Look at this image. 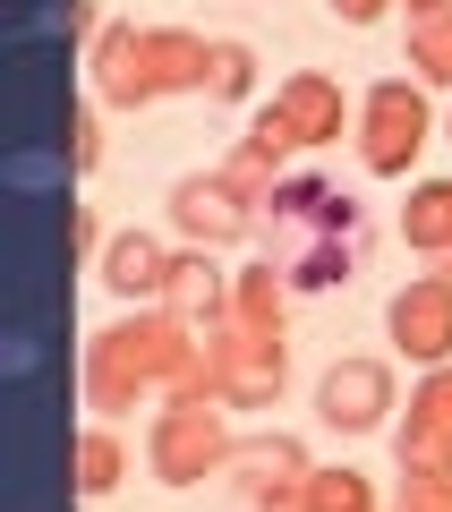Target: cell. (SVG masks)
<instances>
[{
	"instance_id": "6da1fadb",
	"label": "cell",
	"mask_w": 452,
	"mask_h": 512,
	"mask_svg": "<svg viewBox=\"0 0 452 512\" xmlns=\"http://www.w3.org/2000/svg\"><path fill=\"white\" fill-rule=\"evenodd\" d=\"M256 248L282 265V282L299 299L342 291V282L367 265V205L350 197V188L316 180V171H290V180L265 197V214H256Z\"/></svg>"
},
{
	"instance_id": "7a4b0ae2",
	"label": "cell",
	"mask_w": 452,
	"mask_h": 512,
	"mask_svg": "<svg viewBox=\"0 0 452 512\" xmlns=\"http://www.w3.org/2000/svg\"><path fill=\"white\" fill-rule=\"evenodd\" d=\"M77 384H86L94 419H120L137 402H171V393H214V376H205V333H188L171 308H137V316H120V325H103L86 342Z\"/></svg>"
},
{
	"instance_id": "3957f363",
	"label": "cell",
	"mask_w": 452,
	"mask_h": 512,
	"mask_svg": "<svg viewBox=\"0 0 452 512\" xmlns=\"http://www.w3.org/2000/svg\"><path fill=\"white\" fill-rule=\"evenodd\" d=\"M86 94L103 111H145L171 94H214V43L197 26H103L86 52Z\"/></svg>"
},
{
	"instance_id": "277c9868",
	"label": "cell",
	"mask_w": 452,
	"mask_h": 512,
	"mask_svg": "<svg viewBox=\"0 0 452 512\" xmlns=\"http://www.w3.org/2000/svg\"><path fill=\"white\" fill-rule=\"evenodd\" d=\"M231 453H239V436L214 393H171L154 410V427H145V470L163 487H205V478L231 470Z\"/></svg>"
},
{
	"instance_id": "5b68a950",
	"label": "cell",
	"mask_w": 452,
	"mask_h": 512,
	"mask_svg": "<svg viewBox=\"0 0 452 512\" xmlns=\"http://www.w3.org/2000/svg\"><path fill=\"white\" fill-rule=\"evenodd\" d=\"M435 86H418V77H376V86L359 94V171L367 180H410L418 154H427L435 137Z\"/></svg>"
},
{
	"instance_id": "8992f818",
	"label": "cell",
	"mask_w": 452,
	"mask_h": 512,
	"mask_svg": "<svg viewBox=\"0 0 452 512\" xmlns=\"http://www.w3.org/2000/svg\"><path fill=\"white\" fill-rule=\"evenodd\" d=\"M205 376H214L222 410H273L290 384V342L282 333H248V325H214L205 333Z\"/></svg>"
},
{
	"instance_id": "52a82bcc",
	"label": "cell",
	"mask_w": 452,
	"mask_h": 512,
	"mask_svg": "<svg viewBox=\"0 0 452 512\" xmlns=\"http://www.w3.org/2000/svg\"><path fill=\"white\" fill-rule=\"evenodd\" d=\"M384 333L410 367H452V274H410L384 299Z\"/></svg>"
},
{
	"instance_id": "ba28073f",
	"label": "cell",
	"mask_w": 452,
	"mask_h": 512,
	"mask_svg": "<svg viewBox=\"0 0 452 512\" xmlns=\"http://www.w3.org/2000/svg\"><path fill=\"white\" fill-rule=\"evenodd\" d=\"M393 410H401V393H393L384 359H333L325 384H316V419L333 436H376V427H393Z\"/></svg>"
},
{
	"instance_id": "9c48e42d",
	"label": "cell",
	"mask_w": 452,
	"mask_h": 512,
	"mask_svg": "<svg viewBox=\"0 0 452 512\" xmlns=\"http://www.w3.org/2000/svg\"><path fill=\"white\" fill-rule=\"evenodd\" d=\"M171 231H180V248H239V239H256V205H239L231 188H222V171H188V180H171Z\"/></svg>"
},
{
	"instance_id": "30bf717a",
	"label": "cell",
	"mask_w": 452,
	"mask_h": 512,
	"mask_svg": "<svg viewBox=\"0 0 452 512\" xmlns=\"http://www.w3.org/2000/svg\"><path fill=\"white\" fill-rule=\"evenodd\" d=\"M273 128H282L290 146H333L359 111H350V94H342V77H325V69H290L282 86H273V103H256Z\"/></svg>"
},
{
	"instance_id": "8fae6325",
	"label": "cell",
	"mask_w": 452,
	"mask_h": 512,
	"mask_svg": "<svg viewBox=\"0 0 452 512\" xmlns=\"http://www.w3.org/2000/svg\"><path fill=\"white\" fill-rule=\"evenodd\" d=\"M393 461L427 470V478H452V367H427L410 384V410L393 419Z\"/></svg>"
},
{
	"instance_id": "7c38bea8",
	"label": "cell",
	"mask_w": 452,
	"mask_h": 512,
	"mask_svg": "<svg viewBox=\"0 0 452 512\" xmlns=\"http://www.w3.org/2000/svg\"><path fill=\"white\" fill-rule=\"evenodd\" d=\"M154 308H171L188 333L231 325V274H222V248H171V282Z\"/></svg>"
},
{
	"instance_id": "4fadbf2b",
	"label": "cell",
	"mask_w": 452,
	"mask_h": 512,
	"mask_svg": "<svg viewBox=\"0 0 452 512\" xmlns=\"http://www.w3.org/2000/svg\"><path fill=\"white\" fill-rule=\"evenodd\" d=\"M316 478V461H308V444L299 436H282V427H273V436H239V453H231V487L248 495H282V487H308Z\"/></svg>"
},
{
	"instance_id": "5bb4252c",
	"label": "cell",
	"mask_w": 452,
	"mask_h": 512,
	"mask_svg": "<svg viewBox=\"0 0 452 512\" xmlns=\"http://www.w3.org/2000/svg\"><path fill=\"white\" fill-rule=\"evenodd\" d=\"M163 282H171V248L154 231H120V239H103V291L111 299H128V308H154L163 299Z\"/></svg>"
},
{
	"instance_id": "9a60e30c",
	"label": "cell",
	"mask_w": 452,
	"mask_h": 512,
	"mask_svg": "<svg viewBox=\"0 0 452 512\" xmlns=\"http://www.w3.org/2000/svg\"><path fill=\"white\" fill-rule=\"evenodd\" d=\"M290 282H282V265L273 256H256V265H239L231 274V325H248V333H282L290 325Z\"/></svg>"
},
{
	"instance_id": "2e32d148",
	"label": "cell",
	"mask_w": 452,
	"mask_h": 512,
	"mask_svg": "<svg viewBox=\"0 0 452 512\" xmlns=\"http://www.w3.org/2000/svg\"><path fill=\"white\" fill-rule=\"evenodd\" d=\"M401 239L410 256H427L435 274H452V180H418L410 205H401Z\"/></svg>"
},
{
	"instance_id": "e0dca14e",
	"label": "cell",
	"mask_w": 452,
	"mask_h": 512,
	"mask_svg": "<svg viewBox=\"0 0 452 512\" xmlns=\"http://www.w3.org/2000/svg\"><path fill=\"white\" fill-rule=\"evenodd\" d=\"M410 77L435 94H452V9H427L410 18Z\"/></svg>"
},
{
	"instance_id": "ac0fdd59",
	"label": "cell",
	"mask_w": 452,
	"mask_h": 512,
	"mask_svg": "<svg viewBox=\"0 0 452 512\" xmlns=\"http://www.w3.org/2000/svg\"><path fill=\"white\" fill-rule=\"evenodd\" d=\"M120 478H128V453H120V436H111V419H94L86 436H77V495L94 504V495H111Z\"/></svg>"
},
{
	"instance_id": "d6986e66",
	"label": "cell",
	"mask_w": 452,
	"mask_h": 512,
	"mask_svg": "<svg viewBox=\"0 0 452 512\" xmlns=\"http://www.w3.org/2000/svg\"><path fill=\"white\" fill-rule=\"evenodd\" d=\"M308 512H384L367 470H316L308 478Z\"/></svg>"
},
{
	"instance_id": "ffe728a7",
	"label": "cell",
	"mask_w": 452,
	"mask_h": 512,
	"mask_svg": "<svg viewBox=\"0 0 452 512\" xmlns=\"http://www.w3.org/2000/svg\"><path fill=\"white\" fill-rule=\"evenodd\" d=\"M69 163H77V180H94V171H103V103H77L69 111Z\"/></svg>"
},
{
	"instance_id": "44dd1931",
	"label": "cell",
	"mask_w": 452,
	"mask_h": 512,
	"mask_svg": "<svg viewBox=\"0 0 452 512\" xmlns=\"http://www.w3.org/2000/svg\"><path fill=\"white\" fill-rule=\"evenodd\" d=\"M256 94V52L248 43H214V103H248Z\"/></svg>"
},
{
	"instance_id": "7402d4cb",
	"label": "cell",
	"mask_w": 452,
	"mask_h": 512,
	"mask_svg": "<svg viewBox=\"0 0 452 512\" xmlns=\"http://www.w3.org/2000/svg\"><path fill=\"white\" fill-rule=\"evenodd\" d=\"M393 512H452V478L401 470V495H393Z\"/></svg>"
},
{
	"instance_id": "603a6c76",
	"label": "cell",
	"mask_w": 452,
	"mask_h": 512,
	"mask_svg": "<svg viewBox=\"0 0 452 512\" xmlns=\"http://www.w3.org/2000/svg\"><path fill=\"white\" fill-rule=\"evenodd\" d=\"M325 9H333L342 26H376L384 9H401V0H325Z\"/></svg>"
},
{
	"instance_id": "cb8c5ba5",
	"label": "cell",
	"mask_w": 452,
	"mask_h": 512,
	"mask_svg": "<svg viewBox=\"0 0 452 512\" xmlns=\"http://www.w3.org/2000/svg\"><path fill=\"white\" fill-rule=\"evenodd\" d=\"M248 512H308V487H282V495H256Z\"/></svg>"
},
{
	"instance_id": "d4e9b609",
	"label": "cell",
	"mask_w": 452,
	"mask_h": 512,
	"mask_svg": "<svg viewBox=\"0 0 452 512\" xmlns=\"http://www.w3.org/2000/svg\"><path fill=\"white\" fill-rule=\"evenodd\" d=\"M401 9H410V18H427V9H452V0H401Z\"/></svg>"
},
{
	"instance_id": "484cf974",
	"label": "cell",
	"mask_w": 452,
	"mask_h": 512,
	"mask_svg": "<svg viewBox=\"0 0 452 512\" xmlns=\"http://www.w3.org/2000/svg\"><path fill=\"white\" fill-rule=\"evenodd\" d=\"M444 137H452V120H444Z\"/></svg>"
}]
</instances>
